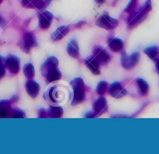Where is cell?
Here are the masks:
<instances>
[{"mask_svg": "<svg viewBox=\"0 0 159 154\" xmlns=\"http://www.w3.org/2000/svg\"><path fill=\"white\" fill-rule=\"evenodd\" d=\"M108 46L109 49L114 52H120L123 51L124 42L119 38H113L108 41Z\"/></svg>", "mask_w": 159, "mask_h": 154, "instance_id": "2e32d148", "label": "cell"}, {"mask_svg": "<svg viewBox=\"0 0 159 154\" xmlns=\"http://www.w3.org/2000/svg\"><path fill=\"white\" fill-rule=\"evenodd\" d=\"M66 51L68 54L74 58L78 59L80 56V49L77 41L75 39L71 40L66 47Z\"/></svg>", "mask_w": 159, "mask_h": 154, "instance_id": "9a60e30c", "label": "cell"}, {"mask_svg": "<svg viewBox=\"0 0 159 154\" xmlns=\"http://www.w3.org/2000/svg\"><path fill=\"white\" fill-rule=\"evenodd\" d=\"M61 77L62 75L60 70L58 69V67L51 70L45 76L47 83H51L58 80L61 78Z\"/></svg>", "mask_w": 159, "mask_h": 154, "instance_id": "d6986e66", "label": "cell"}, {"mask_svg": "<svg viewBox=\"0 0 159 154\" xmlns=\"http://www.w3.org/2000/svg\"><path fill=\"white\" fill-rule=\"evenodd\" d=\"M5 60L0 56V79L5 75Z\"/></svg>", "mask_w": 159, "mask_h": 154, "instance_id": "484cf974", "label": "cell"}, {"mask_svg": "<svg viewBox=\"0 0 159 154\" xmlns=\"http://www.w3.org/2000/svg\"><path fill=\"white\" fill-rule=\"evenodd\" d=\"M86 24V22L85 21H80L79 22H78L75 26L76 27H80L81 26H83V25H84Z\"/></svg>", "mask_w": 159, "mask_h": 154, "instance_id": "4dcf8cb0", "label": "cell"}, {"mask_svg": "<svg viewBox=\"0 0 159 154\" xmlns=\"http://www.w3.org/2000/svg\"><path fill=\"white\" fill-rule=\"evenodd\" d=\"M47 113H46L45 110H43V109H42L40 110V112H39V117H41V118H43V117H47Z\"/></svg>", "mask_w": 159, "mask_h": 154, "instance_id": "f1b7e54d", "label": "cell"}, {"mask_svg": "<svg viewBox=\"0 0 159 154\" xmlns=\"http://www.w3.org/2000/svg\"><path fill=\"white\" fill-rule=\"evenodd\" d=\"M25 86L26 92L30 97L35 99L37 97L40 87L37 82L32 80H29L26 82Z\"/></svg>", "mask_w": 159, "mask_h": 154, "instance_id": "7c38bea8", "label": "cell"}, {"mask_svg": "<svg viewBox=\"0 0 159 154\" xmlns=\"http://www.w3.org/2000/svg\"><path fill=\"white\" fill-rule=\"evenodd\" d=\"M58 67V60L57 57L51 56L48 57L41 65L40 71L42 75L45 77L46 74L51 70Z\"/></svg>", "mask_w": 159, "mask_h": 154, "instance_id": "9c48e42d", "label": "cell"}, {"mask_svg": "<svg viewBox=\"0 0 159 154\" xmlns=\"http://www.w3.org/2000/svg\"><path fill=\"white\" fill-rule=\"evenodd\" d=\"M4 22V19H2V17L0 16V24H3Z\"/></svg>", "mask_w": 159, "mask_h": 154, "instance_id": "836d02e7", "label": "cell"}, {"mask_svg": "<svg viewBox=\"0 0 159 154\" xmlns=\"http://www.w3.org/2000/svg\"><path fill=\"white\" fill-rule=\"evenodd\" d=\"M70 31L68 26H61L58 27L51 35V39L53 41H58L66 36Z\"/></svg>", "mask_w": 159, "mask_h": 154, "instance_id": "5bb4252c", "label": "cell"}, {"mask_svg": "<svg viewBox=\"0 0 159 154\" xmlns=\"http://www.w3.org/2000/svg\"><path fill=\"white\" fill-rule=\"evenodd\" d=\"M24 7L30 9H41L45 6L43 0H22Z\"/></svg>", "mask_w": 159, "mask_h": 154, "instance_id": "e0dca14e", "label": "cell"}, {"mask_svg": "<svg viewBox=\"0 0 159 154\" xmlns=\"http://www.w3.org/2000/svg\"><path fill=\"white\" fill-rule=\"evenodd\" d=\"M2 0H0V4L2 2Z\"/></svg>", "mask_w": 159, "mask_h": 154, "instance_id": "e575fe53", "label": "cell"}, {"mask_svg": "<svg viewBox=\"0 0 159 154\" xmlns=\"http://www.w3.org/2000/svg\"><path fill=\"white\" fill-rule=\"evenodd\" d=\"M47 113L51 118H60L63 115V109L60 106H50Z\"/></svg>", "mask_w": 159, "mask_h": 154, "instance_id": "7402d4cb", "label": "cell"}, {"mask_svg": "<svg viewBox=\"0 0 159 154\" xmlns=\"http://www.w3.org/2000/svg\"><path fill=\"white\" fill-rule=\"evenodd\" d=\"M93 113L96 117H99L106 113L108 110V105L106 99L101 96L97 99L93 105Z\"/></svg>", "mask_w": 159, "mask_h": 154, "instance_id": "52a82bcc", "label": "cell"}, {"mask_svg": "<svg viewBox=\"0 0 159 154\" xmlns=\"http://www.w3.org/2000/svg\"><path fill=\"white\" fill-rule=\"evenodd\" d=\"M53 0H44V2H45V6H48Z\"/></svg>", "mask_w": 159, "mask_h": 154, "instance_id": "1f68e13d", "label": "cell"}, {"mask_svg": "<svg viewBox=\"0 0 159 154\" xmlns=\"http://www.w3.org/2000/svg\"><path fill=\"white\" fill-rule=\"evenodd\" d=\"M105 1H106V0H95V1H96L98 4H100L104 3Z\"/></svg>", "mask_w": 159, "mask_h": 154, "instance_id": "d6a6232c", "label": "cell"}, {"mask_svg": "<svg viewBox=\"0 0 159 154\" xmlns=\"http://www.w3.org/2000/svg\"><path fill=\"white\" fill-rule=\"evenodd\" d=\"M12 117L13 118H24L25 117V115L23 111L20 110H17L13 112Z\"/></svg>", "mask_w": 159, "mask_h": 154, "instance_id": "4316f807", "label": "cell"}, {"mask_svg": "<svg viewBox=\"0 0 159 154\" xmlns=\"http://www.w3.org/2000/svg\"><path fill=\"white\" fill-rule=\"evenodd\" d=\"M93 56L98 60L101 65H107L111 60V56L107 51L101 46H95L93 50Z\"/></svg>", "mask_w": 159, "mask_h": 154, "instance_id": "5b68a950", "label": "cell"}, {"mask_svg": "<svg viewBox=\"0 0 159 154\" xmlns=\"http://www.w3.org/2000/svg\"><path fill=\"white\" fill-rule=\"evenodd\" d=\"M119 24L117 19L111 17L108 13L101 14L96 20V25L106 30H112L116 28Z\"/></svg>", "mask_w": 159, "mask_h": 154, "instance_id": "277c9868", "label": "cell"}, {"mask_svg": "<svg viewBox=\"0 0 159 154\" xmlns=\"http://www.w3.org/2000/svg\"><path fill=\"white\" fill-rule=\"evenodd\" d=\"M108 93L115 99H120L127 94V91L120 82H114L110 85Z\"/></svg>", "mask_w": 159, "mask_h": 154, "instance_id": "8992f818", "label": "cell"}, {"mask_svg": "<svg viewBox=\"0 0 159 154\" xmlns=\"http://www.w3.org/2000/svg\"><path fill=\"white\" fill-rule=\"evenodd\" d=\"M84 63L86 66L89 69V70L94 75L100 74V72H101L99 70L100 64L93 55L86 59Z\"/></svg>", "mask_w": 159, "mask_h": 154, "instance_id": "4fadbf2b", "label": "cell"}, {"mask_svg": "<svg viewBox=\"0 0 159 154\" xmlns=\"http://www.w3.org/2000/svg\"><path fill=\"white\" fill-rule=\"evenodd\" d=\"M150 1H151L147 0L142 8H141L137 12L132 14L128 20L127 27L129 29H134L147 17L148 12L152 9Z\"/></svg>", "mask_w": 159, "mask_h": 154, "instance_id": "7a4b0ae2", "label": "cell"}, {"mask_svg": "<svg viewBox=\"0 0 159 154\" xmlns=\"http://www.w3.org/2000/svg\"><path fill=\"white\" fill-rule=\"evenodd\" d=\"M140 59V54L137 52H134L130 55H127L125 51H122L121 52L120 64L124 69H131L139 64Z\"/></svg>", "mask_w": 159, "mask_h": 154, "instance_id": "3957f363", "label": "cell"}, {"mask_svg": "<svg viewBox=\"0 0 159 154\" xmlns=\"http://www.w3.org/2000/svg\"><path fill=\"white\" fill-rule=\"evenodd\" d=\"M138 1L139 0H130L126 7L124 9V11L130 14L134 13L136 9Z\"/></svg>", "mask_w": 159, "mask_h": 154, "instance_id": "d4e9b609", "label": "cell"}, {"mask_svg": "<svg viewBox=\"0 0 159 154\" xmlns=\"http://www.w3.org/2000/svg\"><path fill=\"white\" fill-rule=\"evenodd\" d=\"M53 16L47 11L40 12L39 15V27L42 29H47L51 25Z\"/></svg>", "mask_w": 159, "mask_h": 154, "instance_id": "30bf717a", "label": "cell"}, {"mask_svg": "<svg viewBox=\"0 0 159 154\" xmlns=\"http://www.w3.org/2000/svg\"><path fill=\"white\" fill-rule=\"evenodd\" d=\"M37 46V42L35 36L32 32H27L24 35L23 49L25 52H29L32 47Z\"/></svg>", "mask_w": 159, "mask_h": 154, "instance_id": "8fae6325", "label": "cell"}, {"mask_svg": "<svg viewBox=\"0 0 159 154\" xmlns=\"http://www.w3.org/2000/svg\"><path fill=\"white\" fill-rule=\"evenodd\" d=\"M108 89V83L106 81H100L96 87V92L100 95H103Z\"/></svg>", "mask_w": 159, "mask_h": 154, "instance_id": "cb8c5ba5", "label": "cell"}, {"mask_svg": "<svg viewBox=\"0 0 159 154\" xmlns=\"http://www.w3.org/2000/svg\"><path fill=\"white\" fill-rule=\"evenodd\" d=\"M84 117L85 118H94L95 115H94V114L93 111H90V112H86Z\"/></svg>", "mask_w": 159, "mask_h": 154, "instance_id": "83f0119b", "label": "cell"}, {"mask_svg": "<svg viewBox=\"0 0 159 154\" xmlns=\"http://www.w3.org/2000/svg\"><path fill=\"white\" fill-rule=\"evenodd\" d=\"M73 90V99L71 102V105L77 106L83 103L86 98V85L83 79L81 77H76L70 81Z\"/></svg>", "mask_w": 159, "mask_h": 154, "instance_id": "6da1fadb", "label": "cell"}, {"mask_svg": "<svg viewBox=\"0 0 159 154\" xmlns=\"http://www.w3.org/2000/svg\"><path fill=\"white\" fill-rule=\"evenodd\" d=\"M136 82L139 94L142 96H146L149 91V85L148 83L142 78H138Z\"/></svg>", "mask_w": 159, "mask_h": 154, "instance_id": "ffe728a7", "label": "cell"}, {"mask_svg": "<svg viewBox=\"0 0 159 154\" xmlns=\"http://www.w3.org/2000/svg\"><path fill=\"white\" fill-rule=\"evenodd\" d=\"M5 66L11 74H16L20 69V60L16 55H8L5 60Z\"/></svg>", "mask_w": 159, "mask_h": 154, "instance_id": "ba28073f", "label": "cell"}, {"mask_svg": "<svg viewBox=\"0 0 159 154\" xmlns=\"http://www.w3.org/2000/svg\"><path fill=\"white\" fill-rule=\"evenodd\" d=\"M155 68L157 69V71L158 72V73L159 74V59H158L157 60H156L155 61Z\"/></svg>", "mask_w": 159, "mask_h": 154, "instance_id": "f546056e", "label": "cell"}, {"mask_svg": "<svg viewBox=\"0 0 159 154\" xmlns=\"http://www.w3.org/2000/svg\"><path fill=\"white\" fill-rule=\"evenodd\" d=\"M23 72L25 76L28 79H32L35 76L34 67L30 63H28L24 65Z\"/></svg>", "mask_w": 159, "mask_h": 154, "instance_id": "603a6c76", "label": "cell"}, {"mask_svg": "<svg viewBox=\"0 0 159 154\" xmlns=\"http://www.w3.org/2000/svg\"><path fill=\"white\" fill-rule=\"evenodd\" d=\"M11 112L10 102L7 100H0V117H7Z\"/></svg>", "mask_w": 159, "mask_h": 154, "instance_id": "44dd1931", "label": "cell"}, {"mask_svg": "<svg viewBox=\"0 0 159 154\" xmlns=\"http://www.w3.org/2000/svg\"><path fill=\"white\" fill-rule=\"evenodd\" d=\"M144 53L153 61L159 59V47L157 46H152L146 47L143 50Z\"/></svg>", "mask_w": 159, "mask_h": 154, "instance_id": "ac0fdd59", "label": "cell"}]
</instances>
